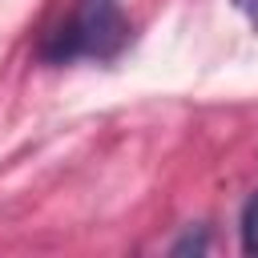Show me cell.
<instances>
[{
    "mask_svg": "<svg viewBox=\"0 0 258 258\" xmlns=\"http://www.w3.org/2000/svg\"><path fill=\"white\" fill-rule=\"evenodd\" d=\"M234 8L250 20V28H258V0H234Z\"/></svg>",
    "mask_w": 258,
    "mask_h": 258,
    "instance_id": "277c9868",
    "label": "cell"
},
{
    "mask_svg": "<svg viewBox=\"0 0 258 258\" xmlns=\"http://www.w3.org/2000/svg\"><path fill=\"white\" fill-rule=\"evenodd\" d=\"M133 24L121 0H73L69 16L44 36L40 60L48 64H77V60H113L125 52Z\"/></svg>",
    "mask_w": 258,
    "mask_h": 258,
    "instance_id": "6da1fadb",
    "label": "cell"
},
{
    "mask_svg": "<svg viewBox=\"0 0 258 258\" xmlns=\"http://www.w3.org/2000/svg\"><path fill=\"white\" fill-rule=\"evenodd\" d=\"M238 234H242V250L250 258H258V189L246 198L242 206V218H238Z\"/></svg>",
    "mask_w": 258,
    "mask_h": 258,
    "instance_id": "7a4b0ae2",
    "label": "cell"
},
{
    "mask_svg": "<svg viewBox=\"0 0 258 258\" xmlns=\"http://www.w3.org/2000/svg\"><path fill=\"white\" fill-rule=\"evenodd\" d=\"M169 250H173V254H206V250H210V238H206V230H198V234L189 230V234H185L181 242H173Z\"/></svg>",
    "mask_w": 258,
    "mask_h": 258,
    "instance_id": "3957f363",
    "label": "cell"
}]
</instances>
